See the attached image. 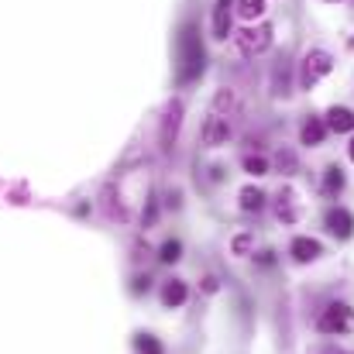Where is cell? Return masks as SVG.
<instances>
[{"instance_id":"obj_19","label":"cell","mask_w":354,"mask_h":354,"mask_svg":"<svg viewBox=\"0 0 354 354\" xmlns=\"http://www.w3.org/2000/svg\"><path fill=\"white\" fill-rule=\"evenodd\" d=\"M244 172H251V176H265V172H268V162H265L261 155H248V158H244Z\"/></svg>"},{"instance_id":"obj_18","label":"cell","mask_w":354,"mask_h":354,"mask_svg":"<svg viewBox=\"0 0 354 354\" xmlns=\"http://www.w3.org/2000/svg\"><path fill=\"white\" fill-rule=\"evenodd\" d=\"M179 254H183V244H179V241H165V244H162V251H158V258H162L165 265L179 261Z\"/></svg>"},{"instance_id":"obj_8","label":"cell","mask_w":354,"mask_h":354,"mask_svg":"<svg viewBox=\"0 0 354 354\" xmlns=\"http://www.w3.org/2000/svg\"><path fill=\"white\" fill-rule=\"evenodd\" d=\"M327 231L337 234V237H351L354 217L344 210V207H330V210H327Z\"/></svg>"},{"instance_id":"obj_10","label":"cell","mask_w":354,"mask_h":354,"mask_svg":"<svg viewBox=\"0 0 354 354\" xmlns=\"http://www.w3.org/2000/svg\"><path fill=\"white\" fill-rule=\"evenodd\" d=\"M320 254H324L320 241H313V237H296V241H292V258H296V261L306 265V261H317Z\"/></svg>"},{"instance_id":"obj_14","label":"cell","mask_w":354,"mask_h":354,"mask_svg":"<svg viewBox=\"0 0 354 354\" xmlns=\"http://www.w3.org/2000/svg\"><path fill=\"white\" fill-rule=\"evenodd\" d=\"M234 111H237L234 90H221V93L214 97V114H221V118H231Z\"/></svg>"},{"instance_id":"obj_22","label":"cell","mask_w":354,"mask_h":354,"mask_svg":"<svg viewBox=\"0 0 354 354\" xmlns=\"http://www.w3.org/2000/svg\"><path fill=\"white\" fill-rule=\"evenodd\" d=\"M275 162H279V169H286V172H292V169H296V155H292V151H279V155H275Z\"/></svg>"},{"instance_id":"obj_4","label":"cell","mask_w":354,"mask_h":354,"mask_svg":"<svg viewBox=\"0 0 354 354\" xmlns=\"http://www.w3.org/2000/svg\"><path fill=\"white\" fill-rule=\"evenodd\" d=\"M272 24H254V28H241L237 31V48L244 52V55H258V52H265L268 45H272Z\"/></svg>"},{"instance_id":"obj_25","label":"cell","mask_w":354,"mask_h":354,"mask_svg":"<svg viewBox=\"0 0 354 354\" xmlns=\"http://www.w3.org/2000/svg\"><path fill=\"white\" fill-rule=\"evenodd\" d=\"M330 3H334V0H330Z\"/></svg>"},{"instance_id":"obj_7","label":"cell","mask_w":354,"mask_h":354,"mask_svg":"<svg viewBox=\"0 0 354 354\" xmlns=\"http://www.w3.org/2000/svg\"><path fill=\"white\" fill-rule=\"evenodd\" d=\"M275 217L282 221V224H296V217H299V207H296V193L286 186V189H279V196H275Z\"/></svg>"},{"instance_id":"obj_23","label":"cell","mask_w":354,"mask_h":354,"mask_svg":"<svg viewBox=\"0 0 354 354\" xmlns=\"http://www.w3.org/2000/svg\"><path fill=\"white\" fill-rule=\"evenodd\" d=\"M148 286H151V282H148V275H145V279L134 282V292H148Z\"/></svg>"},{"instance_id":"obj_13","label":"cell","mask_w":354,"mask_h":354,"mask_svg":"<svg viewBox=\"0 0 354 354\" xmlns=\"http://www.w3.org/2000/svg\"><path fill=\"white\" fill-rule=\"evenodd\" d=\"M186 296H189V289H186V282H179V279L165 282V289H162V303H165V306H183Z\"/></svg>"},{"instance_id":"obj_21","label":"cell","mask_w":354,"mask_h":354,"mask_svg":"<svg viewBox=\"0 0 354 354\" xmlns=\"http://www.w3.org/2000/svg\"><path fill=\"white\" fill-rule=\"evenodd\" d=\"M138 348H141V354H162V344H158L155 337H148V334L138 341Z\"/></svg>"},{"instance_id":"obj_2","label":"cell","mask_w":354,"mask_h":354,"mask_svg":"<svg viewBox=\"0 0 354 354\" xmlns=\"http://www.w3.org/2000/svg\"><path fill=\"white\" fill-rule=\"evenodd\" d=\"M330 69H334V55L327 48H310L303 55V62H299V86L303 90H313Z\"/></svg>"},{"instance_id":"obj_11","label":"cell","mask_w":354,"mask_h":354,"mask_svg":"<svg viewBox=\"0 0 354 354\" xmlns=\"http://www.w3.org/2000/svg\"><path fill=\"white\" fill-rule=\"evenodd\" d=\"M324 138H327V124H324L320 118H310L306 124H303V131H299V141L310 145V148L324 145Z\"/></svg>"},{"instance_id":"obj_5","label":"cell","mask_w":354,"mask_h":354,"mask_svg":"<svg viewBox=\"0 0 354 354\" xmlns=\"http://www.w3.org/2000/svg\"><path fill=\"white\" fill-rule=\"evenodd\" d=\"M231 141V118H221V114H210L203 124V145L207 148H221Z\"/></svg>"},{"instance_id":"obj_9","label":"cell","mask_w":354,"mask_h":354,"mask_svg":"<svg viewBox=\"0 0 354 354\" xmlns=\"http://www.w3.org/2000/svg\"><path fill=\"white\" fill-rule=\"evenodd\" d=\"M231 17H234V0H217V7H214V35L217 38L231 35Z\"/></svg>"},{"instance_id":"obj_16","label":"cell","mask_w":354,"mask_h":354,"mask_svg":"<svg viewBox=\"0 0 354 354\" xmlns=\"http://www.w3.org/2000/svg\"><path fill=\"white\" fill-rule=\"evenodd\" d=\"M261 207H265V193L258 186H244L241 189V210L251 214V210H261Z\"/></svg>"},{"instance_id":"obj_3","label":"cell","mask_w":354,"mask_h":354,"mask_svg":"<svg viewBox=\"0 0 354 354\" xmlns=\"http://www.w3.org/2000/svg\"><path fill=\"white\" fill-rule=\"evenodd\" d=\"M351 320H354V310L348 303H330V306L320 313L317 327H320L324 334H344V330H351Z\"/></svg>"},{"instance_id":"obj_1","label":"cell","mask_w":354,"mask_h":354,"mask_svg":"<svg viewBox=\"0 0 354 354\" xmlns=\"http://www.w3.org/2000/svg\"><path fill=\"white\" fill-rule=\"evenodd\" d=\"M203 59H207V52H203L200 31H196V24H186L183 35H179V80H183V83L200 80Z\"/></svg>"},{"instance_id":"obj_6","label":"cell","mask_w":354,"mask_h":354,"mask_svg":"<svg viewBox=\"0 0 354 354\" xmlns=\"http://www.w3.org/2000/svg\"><path fill=\"white\" fill-rule=\"evenodd\" d=\"M179 124H183V100H172L165 107V118H162V148H172L176 145Z\"/></svg>"},{"instance_id":"obj_12","label":"cell","mask_w":354,"mask_h":354,"mask_svg":"<svg viewBox=\"0 0 354 354\" xmlns=\"http://www.w3.org/2000/svg\"><path fill=\"white\" fill-rule=\"evenodd\" d=\"M327 127H330V131H337V134L354 131V111H348V107H330V114H327Z\"/></svg>"},{"instance_id":"obj_26","label":"cell","mask_w":354,"mask_h":354,"mask_svg":"<svg viewBox=\"0 0 354 354\" xmlns=\"http://www.w3.org/2000/svg\"><path fill=\"white\" fill-rule=\"evenodd\" d=\"M330 354H334V351H330Z\"/></svg>"},{"instance_id":"obj_24","label":"cell","mask_w":354,"mask_h":354,"mask_svg":"<svg viewBox=\"0 0 354 354\" xmlns=\"http://www.w3.org/2000/svg\"><path fill=\"white\" fill-rule=\"evenodd\" d=\"M351 158H354V141H351Z\"/></svg>"},{"instance_id":"obj_17","label":"cell","mask_w":354,"mask_h":354,"mask_svg":"<svg viewBox=\"0 0 354 354\" xmlns=\"http://www.w3.org/2000/svg\"><path fill=\"white\" fill-rule=\"evenodd\" d=\"M237 14L244 21H254V17L265 14V0H237Z\"/></svg>"},{"instance_id":"obj_15","label":"cell","mask_w":354,"mask_h":354,"mask_svg":"<svg viewBox=\"0 0 354 354\" xmlns=\"http://www.w3.org/2000/svg\"><path fill=\"white\" fill-rule=\"evenodd\" d=\"M344 189V172L337 169V165H330L327 172H324V196H337Z\"/></svg>"},{"instance_id":"obj_20","label":"cell","mask_w":354,"mask_h":354,"mask_svg":"<svg viewBox=\"0 0 354 354\" xmlns=\"http://www.w3.org/2000/svg\"><path fill=\"white\" fill-rule=\"evenodd\" d=\"M231 251L244 258V254L251 251V234H237V237H234V244H231Z\"/></svg>"}]
</instances>
